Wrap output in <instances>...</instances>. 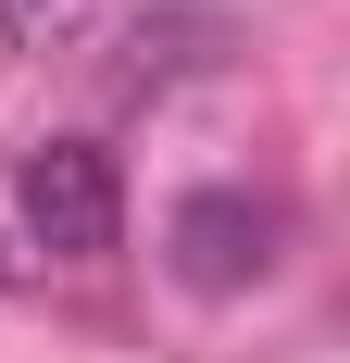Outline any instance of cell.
Wrapping results in <instances>:
<instances>
[{"label":"cell","instance_id":"cell-1","mask_svg":"<svg viewBox=\"0 0 350 363\" xmlns=\"http://www.w3.org/2000/svg\"><path fill=\"white\" fill-rule=\"evenodd\" d=\"M13 213H26V238L50 263H101L113 238H125V176H113V150H88V138H38L26 163H13Z\"/></svg>","mask_w":350,"mask_h":363},{"label":"cell","instance_id":"cell-2","mask_svg":"<svg viewBox=\"0 0 350 363\" xmlns=\"http://www.w3.org/2000/svg\"><path fill=\"white\" fill-rule=\"evenodd\" d=\"M163 251H175V276H188L201 301H238V289L276 276L288 225H276V201H250V188H188L175 225H163Z\"/></svg>","mask_w":350,"mask_h":363},{"label":"cell","instance_id":"cell-3","mask_svg":"<svg viewBox=\"0 0 350 363\" xmlns=\"http://www.w3.org/2000/svg\"><path fill=\"white\" fill-rule=\"evenodd\" d=\"M88 13H101V0H0V38H13V50H63Z\"/></svg>","mask_w":350,"mask_h":363},{"label":"cell","instance_id":"cell-4","mask_svg":"<svg viewBox=\"0 0 350 363\" xmlns=\"http://www.w3.org/2000/svg\"><path fill=\"white\" fill-rule=\"evenodd\" d=\"M13 276H26V263H13V238H0V289H13Z\"/></svg>","mask_w":350,"mask_h":363}]
</instances>
